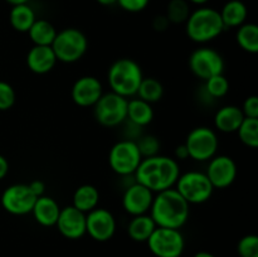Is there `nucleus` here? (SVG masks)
Masks as SVG:
<instances>
[{
  "label": "nucleus",
  "instance_id": "nucleus-1",
  "mask_svg": "<svg viewBox=\"0 0 258 257\" xmlns=\"http://www.w3.org/2000/svg\"><path fill=\"white\" fill-rule=\"evenodd\" d=\"M178 160L165 155L144 158L134 173L135 181L143 184L153 193L166 190L175 186L180 175Z\"/></svg>",
  "mask_w": 258,
  "mask_h": 257
},
{
  "label": "nucleus",
  "instance_id": "nucleus-2",
  "mask_svg": "<svg viewBox=\"0 0 258 257\" xmlns=\"http://www.w3.org/2000/svg\"><path fill=\"white\" fill-rule=\"evenodd\" d=\"M190 204L176 191L175 188L166 189L154 194L149 214L156 227L180 229L188 222Z\"/></svg>",
  "mask_w": 258,
  "mask_h": 257
},
{
  "label": "nucleus",
  "instance_id": "nucleus-3",
  "mask_svg": "<svg viewBox=\"0 0 258 257\" xmlns=\"http://www.w3.org/2000/svg\"><path fill=\"white\" fill-rule=\"evenodd\" d=\"M226 30L218 10L199 7L193 10L185 22L186 35L193 42L204 44L218 38Z\"/></svg>",
  "mask_w": 258,
  "mask_h": 257
},
{
  "label": "nucleus",
  "instance_id": "nucleus-4",
  "mask_svg": "<svg viewBox=\"0 0 258 257\" xmlns=\"http://www.w3.org/2000/svg\"><path fill=\"white\" fill-rule=\"evenodd\" d=\"M143 78L140 65L131 58H120L115 60L107 71V82L111 92L127 100L136 96Z\"/></svg>",
  "mask_w": 258,
  "mask_h": 257
},
{
  "label": "nucleus",
  "instance_id": "nucleus-5",
  "mask_svg": "<svg viewBox=\"0 0 258 257\" xmlns=\"http://www.w3.org/2000/svg\"><path fill=\"white\" fill-rule=\"evenodd\" d=\"M50 47L58 62L75 63L87 52L88 39L82 30L77 28H66L57 32Z\"/></svg>",
  "mask_w": 258,
  "mask_h": 257
},
{
  "label": "nucleus",
  "instance_id": "nucleus-6",
  "mask_svg": "<svg viewBox=\"0 0 258 257\" xmlns=\"http://www.w3.org/2000/svg\"><path fill=\"white\" fill-rule=\"evenodd\" d=\"M174 188L189 204L206 203L211 199L214 191L207 174L198 170L180 174Z\"/></svg>",
  "mask_w": 258,
  "mask_h": 257
},
{
  "label": "nucleus",
  "instance_id": "nucleus-7",
  "mask_svg": "<svg viewBox=\"0 0 258 257\" xmlns=\"http://www.w3.org/2000/svg\"><path fill=\"white\" fill-rule=\"evenodd\" d=\"M141 160L143 156L135 140L123 139L117 141L108 153V165L113 173L120 176L134 175Z\"/></svg>",
  "mask_w": 258,
  "mask_h": 257
},
{
  "label": "nucleus",
  "instance_id": "nucleus-8",
  "mask_svg": "<svg viewBox=\"0 0 258 257\" xmlns=\"http://www.w3.org/2000/svg\"><path fill=\"white\" fill-rule=\"evenodd\" d=\"M189 158L194 161H209L217 155L219 139L216 131L208 126H198L189 131L185 143Z\"/></svg>",
  "mask_w": 258,
  "mask_h": 257
},
{
  "label": "nucleus",
  "instance_id": "nucleus-9",
  "mask_svg": "<svg viewBox=\"0 0 258 257\" xmlns=\"http://www.w3.org/2000/svg\"><path fill=\"white\" fill-rule=\"evenodd\" d=\"M93 115L105 127H116L127 117V98L113 92L103 93L93 106Z\"/></svg>",
  "mask_w": 258,
  "mask_h": 257
},
{
  "label": "nucleus",
  "instance_id": "nucleus-10",
  "mask_svg": "<svg viewBox=\"0 0 258 257\" xmlns=\"http://www.w3.org/2000/svg\"><path fill=\"white\" fill-rule=\"evenodd\" d=\"M151 253L156 257H180L185 241L179 229L156 227L146 241Z\"/></svg>",
  "mask_w": 258,
  "mask_h": 257
},
{
  "label": "nucleus",
  "instance_id": "nucleus-11",
  "mask_svg": "<svg viewBox=\"0 0 258 257\" xmlns=\"http://www.w3.org/2000/svg\"><path fill=\"white\" fill-rule=\"evenodd\" d=\"M189 68L196 77L206 81L224 72V59L213 48L202 47L189 57Z\"/></svg>",
  "mask_w": 258,
  "mask_h": 257
},
{
  "label": "nucleus",
  "instance_id": "nucleus-12",
  "mask_svg": "<svg viewBox=\"0 0 258 257\" xmlns=\"http://www.w3.org/2000/svg\"><path fill=\"white\" fill-rule=\"evenodd\" d=\"M37 197L28 184H12L2 194V207L13 216H25L32 213Z\"/></svg>",
  "mask_w": 258,
  "mask_h": 257
},
{
  "label": "nucleus",
  "instance_id": "nucleus-13",
  "mask_svg": "<svg viewBox=\"0 0 258 257\" xmlns=\"http://www.w3.org/2000/svg\"><path fill=\"white\" fill-rule=\"evenodd\" d=\"M117 223L106 208H95L86 214V233L97 242H106L115 236Z\"/></svg>",
  "mask_w": 258,
  "mask_h": 257
},
{
  "label": "nucleus",
  "instance_id": "nucleus-14",
  "mask_svg": "<svg viewBox=\"0 0 258 257\" xmlns=\"http://www.w3.org/2000/svg\"><path fill=\"white\" fill-rule=\"evenodd\" d=\"M238 173L237 164L231 156L216 155L208 161L206 174L214 189H224L234 183Z\"/></svg>",
  "mask_w": 258,
  "mask_h": 257
},
{
  "label": "nucleus",
  "instance_id": "nucleus-15",
  "mask_svg": "<svg viewBox=\"0 0 258 257\" xmlns=\"http://www.w3.org/2000/svg\"><path fill=\"white\" fill-rule=\"evenodd\" d=\"M154 194L143 184L134 181L125 189L122 194V208L130 216H140L149 213L153 204Z\"/></svg>",
  "mask_w": 258,
  "mask_h": 257
},
{
  "label": "nucleus",
  "instance_id": "nucleus-16",
  "mask_svg": "<svg viewBox=\"0 0 258 257\" xmlns=\"http://www.w3.org/2000/svg\"><path fill=\"white\" fill-rule=\"evenodd\" d=\"M102 95L103 86L95 76H82L71 90V98L80 107H93Z\"/></svg>",
  "mask_w": 258,
  "mask_h": 257
},
{
  "label": "nucleus",
  "instance_id": "nucleus-17",
  "mask_svg": "<svg viewBox=\"0 0 258 257\" xmlns=\"http://www.w3.org/2000/svg\"><path fill=\"white\" fill-rule=\"evenodd\" d=\"M58 231L67 239H80L86 234V213L73 206L60 208L57 219Z\"/></svg>",
  "mask_w": 258,
  "mask_h": 257
},
{
  "label": "nucleus",
  "instance_id": "nucleus-18",
  "mask_svg": "<svg viewBox=\"0 0 258 257\" xmlns=\"http://www.w3.org/2000/svg\"><path fill=\"white\" fill-rule=\"evenodd\" d=\"M27 67L35 75L49 73L57 65V57L50 45H33L27 53Z\"/></svg>",
  "mask_w": 258,
  "mask_h": 257
},
{
  "label": "nucleus",
  "instance_id": "nucleus-19",
  "mask_svg": "<svg viewBox=\"0 0 258 257\" xmlns=\"http://www.w3.org/2000/svg\"><path fill=\"white\" fill-rule=\"evenodd\" d=\"M60 207L55 199L49 196L38 197L35 201L34 207L32 209V214L34 219L43 227H53L57 223L59 217Z\"/></svg>",
  "mask_w": 258,
  "mask_h": 257
},
{
  "label": "nucleus",
  "instance_id": "nucleus-20",
  "mask_svg": "<svg viewBox=\"0 0 258 257\" xmlns=\"http://www.w3.org/2000/svg\"><path fill=\"white\" fill-rule=\"evenodd\" d=\"M243 120L244 115L241 107L236 105H226L214 115V127L224 134L237 133Z\"/></svg>",
  "mask_w": 258,
  "mask_h": 257
},
{
  "label": "nucleus",
  "instance_id": "nucleus-21",
  "mask_svg": "<svg viewBox=\"0 0 258 257\" xmlns=\"http://www.w3.org/2000/svg\"><path fill=\"white\" fill-rule=\"evenodd\" d=\"M126 120L139 127L148 126L154 120V108L151 103L141 98H128L127 100V117Z\"/></svg>",
  "mask_w": 258,
  "mask_h": 257
},
{
  "label": "nucleus",
  "instance_id": "nucleus-22",
  "mask_svg": "<svg viewBox=\"0 0 258 257\" xmlns=\"http://www.w3.org/2000/svg\"><path fill=\"white\" fill-rule=\"evenodd\" d=\"M219 14H221L224 28L229 29V28H238L244 24L248 17V10H247L246 4L241 0H229L223 5Z\"/></svg>",
  "mask_w": 258,
  "mask_h": 257
},
{
  "label": "nucleus",
  "instance_id": "nucleus-23",
  "mask_svg": "<svg viewBox=\"0 0 258 257\" xmlns=\"http://www.w3.org/2000/svg\"><path fill=\"white\" fill-rule=\"evenodd\" d=\"M100 203V191L92 184H83L78 186L72 197V206L87 214L97 208Z\"/></svg>",
  "mask_w": 258,
  "mask_h": 257
},
{
  "label": "nucleus",
  "instance_id": "nucleus-24",
  "mask_svg": "<svg viewBox=\"0 0 258 257\" xmlns=\"http://www.w3.org/2000/svg\"><path fill=\"white\" fill-rule=\"evenodd\" d=\"M155 228L156 224L150 214H140V216H134L128 222L127 234L133 241L146 242Z\"/></svg>",
  "mask_w": 258,
  "mask_h": 257
},
{
  "label": "nucleus",
  "instance_id": "nucleus-25",
  "mask_svg": "<svg viewBox=\"0 0 258 257\" xmlns=\"http://www.w3.org/2000/svg\"><path fill=\"white\" fill-rule=\"evenodd\" d=\"M35 20H37V15L29 4H19L12 7L9 22L13 29L17 32L28 33Z\"/></svg>",
  "mask_w": 258,
  "mask_h": 257
},
{
  "label": "nucleus",
  "instance_id": "nucleus-26",
  "mask_svg": "<svg viewBox=\"0 0 258 257\" xmlns=\"http://www.w3.org/2000/svg\"><path fill=\"white\" fill-rule=\"evenodd\" d=\"M28 35H29L33 45H52L53 40L57 35V29L49 20L37 18V20L28 30Z\"/></svg>",
  "mask_w": 258,
  "mask_h": 257
},
{
  "label": "nucleus",
  "instance_id": "nucleus-27",
  "mask_svg": "<svg viewBox=\"0 0 258 257\" xmlns=\"http://www.w3.org/2000/svg\"><path fill=\"white\" fill-rule=\"evenodd\" d=\"M236 40L244 52L256 54L258 52V27L254 23H244L237 28Z\"/></svg>",
  "mask_w": 258,
  "mask_h": 257
},
{
  "label": "nucleus",
  "instance_id": "nucleus-28",
  "mask_svg": "<svg viewBox=\"0 0 258 257\" xmlns=\"http://www.w3.org/2000/svg\"><path fill=\"white\" fill-rule=\"evenodd\" d=\"M139 98L146 101L149 103H155L160 101L164 96V87L160 81L154 77H144L139 86L138 93Z\"/></svg>",
  "mask_w": 258,
  "mask_h": 257
},
{
  "label": "nucleus",
  "instance_id": "nucleus-29",
  "mask_svg": "<svg viewBox=\"0 0 258 257\" xmlns=\"http://www.w3.org/2000/svg\"><path fill=\"white\" fill-rule=\"evenodd\" d=\"M237 134L242 144L251 149L258 148V118L244 117Z\"/></svg>",
  "mask_w": 258,
  "mask_h": 257
},
{
  "label": "nucleus",
  "instance_id": "nucleus-30",
  "mask_svg": "<svg viewBox=\"0 0 258 257\" xmlns=\"http://www.w3.org/2000/svg\"><path fill=\"white\" fill-rule=\"evenodd\" d=\"M190 4L186 0H170L166 7V14L169 23L181 24L185 23L190 15Z\"/></svg>",
  "mask_w": 258,
  "mask_h": 257
},
{
  "label": "nucleus",
  "instance_id": "nucleus-31",
  "mask_svg": "<svg viewBox=\"0 0 258 257\" xmlns=\"http://www.w3.org/2000/svg\"><path fill=\"white\" fill-rule=\"evenodd\" d=\"M204 90L211 98H222L229 92L228 78L221 73L204 81Z\"/></svg>",
  "mask_w": 258,
  "mask_h": 257
},
{
  "label": "nucleus",
  "instance_id": "nucleus-32",
  "mask_svg": "<svg viewBox=\"0 0 258 257\" xmlns=\"http://www.w3.org/2000/svg\"><path fill=\"white\" fill-rule=\"evenodd\" d=\"M136 144L140 150L141 156L144 158H150V156L159 155L160 150V141L154 135H141L136 139Z\"/></svg>",
  "mask_w": 258,
  "mask_h": 257
},
{
  "label": "nucleus",
  "instance_id": "nucleus-33",
  "mask_svg": "<svg viewBox=\"0 0 258 257\" xmlns=\"http://www.w3.org/2000/svg\"><path fill=\"white\" fill-rule=\"evenodd\" d=\"M239 257H258V237L256 234H246L237 244Z\"/></svg>",
  "mask_w": 258,
  "mask_h": 257
},
{
  "label": "nucleus",
  "instance_id": "nucleus-34",
  "mask_svg": "<svg viewBox=\"0 0 258 257\" xmlns=\"http://www.w3.org/2000/svg\"><path fill=\"white\" fill-rule=\"evenodd\" d=\"M17 93L13 86L5 81H0V111H7L14 106Z\"/></svg>",
  "mask_w": 258,
  "mask_h": 257
},
{
  "label": "nucleus",
  "instance_id": "nucleus-35",
  "mask_svg": "<svg viewBox=\"0 0 258 257\" xmlns=\"http://www.w3.org/2000/svg\"><path fill=\"white\" fill-rule=\"evenodd\" d=\"M150 0H117L121 9L128 13H140L148 8Z\"/></svg>",
  "mask_w": 258,
  "mask_h": 257
},
{
  "label": "nucleus",
  "instance_id": "nucleus-36",
  "mask_svg": "<svg viewBox=\"0 0 258 257\" xmlns=\"http://www.w3.org/2000/svg\"><path fill=\"white\" fill-rule=\"evenodd\" d=\"M244 117L258 118V97L256 95L248 96L243 101V105L241 107Z\"/></svg>",
  "mask_w": 258,
  "mask_h": 257
},
{
  "label": "nucleus",
  "instance_id": "nucleus-37",
  "mask_svg": "<svg viewBox=\"0 0 258 257\" xmlns=\"http://www.w3.org/2000/svg\"><path fill=\"white\" fill-rule=\"evenodd\" d=\"M30 188V190L34 193V196L37 197H42L44 196V191H45V183L44 181L39 180V179H37V180H33L32 183L28 184Z\"/></svg>",
  "mask_w": 258,
  "mask_h": 257
},
{
  "label": "nucleus",
  "instance_id": "nucleus-38",
  "mask_svg": "<svg viewBox=\"0 0 258 257\" xmlns=\"http://www.w3.org/2000/svg\"><path fill=\"white\" fill-rule=\"evenodd\" d=\"M169 20L168 18L165 17V15H158V17L154 18L153 20V27L154 29L158 30V32H163V30H165L166 28L169 27Z\"/></svg>",
  "mask_w": 258,
  "mask_h": 257
},
{
  "label": "nucleus",
  "instance_id": "nucleus-39",
  "mask_svg": "<svg viewBox=\"0 0 258 257\" xmlns=\"http://www.w3.org/2000/svg\"><path fill=\"white\" fill-rule=\"evenodd\" d=\"M174 154H175V158H174L175 160H185V159L189 158L188 150H186V146L184 145V144L176 146Z\"/></svg>",
  "mask_w": 258,
  "mask_h": 257
},
{
  "label": "nucleus",
  "instance_id": "nucleus-40",
  "mask_svg": "<svg viewBox=\"0 0 258 257\" xmlns=\"http://www.w3.org/2000/svg\"><path fill=\"white\" fill-rule=\"evenodd\" d=\"M8 171H9V163L5 156L0 155V180L7 176Z\"/></svg>",
  "mask_w": 258,
  "mask_h": 257
},
{
  "label": "nucleus",
  "instance_id": "nucleus-41",
  "mask_svg": "<svg viewBox=\"0 0 258 257\" xmlns=\"http://www.w3.org/2000/svg\"><path fill=\"white\" fill-rule=\"evenodd\" d=\"M96 2L103 7H112V5L117 4V0H96Z\"/></svg>",
  "mask_w": 258,
  "mask_h": 257
},
{
  "label": "nucleus",
  "instance_id": "nucleus-42",
  "mask_svg": "<svg viewBox=\"0 0 258 257\" xmlns=\"http://www.w3.org/2000/svg\"><path fill=\"white\" fill-rule=\"evenodd\" d=\"M189 4H194V5H198V7H204L209 0H186Z\"/></svg>",
  "mask_w": 258,
  "mask_h": 257
},
{
  "label": "nucleus",
  "instance_id": "nucleus-43",
  "mask_svg": "<svg viewBox=\"0 0 258 257\" xmlns=\"http://www.w3.org/2000/svg\"><path fill=\"white\" fill-rule=\"evenodd\" d=\"M194 257H216L213 253L211 252H207V251H199L194 254Z\"/></svg>",
  "mask_w": 258,
  "mask_h": 257
},
{
  "label": "nucleus",
  "instance_id": "nucleus-44",
  "mask_svg": "<svg viewBox=\"0 0 258 257\" xmlns=\"http://www.w3.org/2000/svg\"><path fill=\"white\" fill-rule=\"evenodd\" d=\"M5 2L9 3L12 7H14V5H19V4H28L29 0H5Z\"/></svg>",
  "mask_w": 258,
  "mask_h": 257
}]
</instances>
